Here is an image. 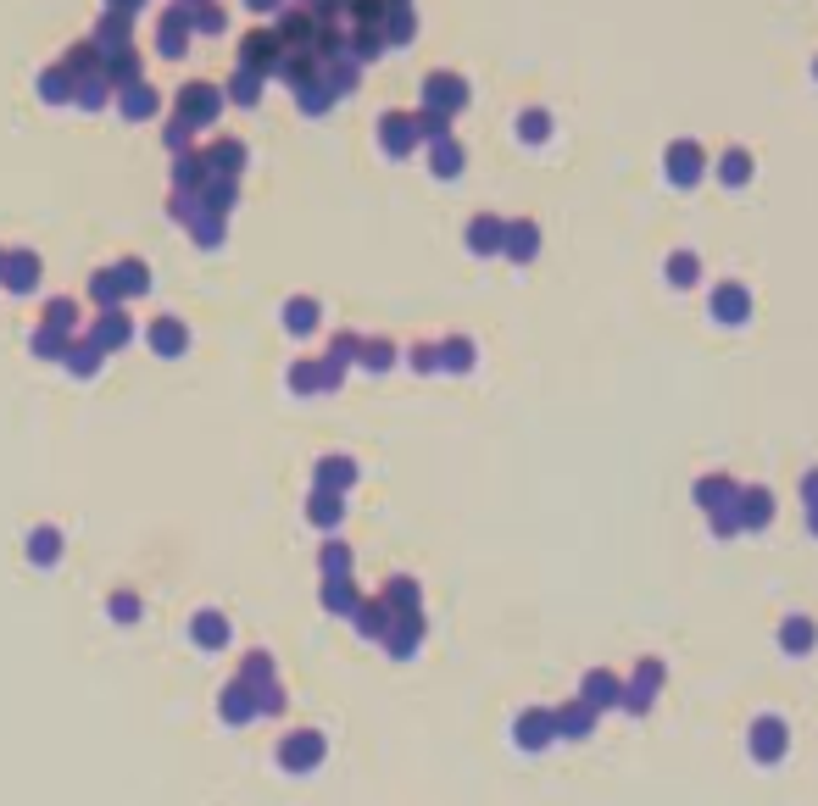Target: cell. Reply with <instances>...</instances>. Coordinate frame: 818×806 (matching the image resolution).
Here are the masks:
<instances>
[{"label": "cell", "mask_w": 818, "mask_h": 806, "mask_svg": "<svg viewBox=\"0 0 818 806\" xmlns=\"http://www.w3.org/2000/svg\"><path fill=\"white\" fill-rule=\"evenodd\" d=\"M757 751H763V756H774V751H779V723H774V718H763V723H757Z\"/></svg>", "instance_id": "6da1fadb"}]
</instances>
